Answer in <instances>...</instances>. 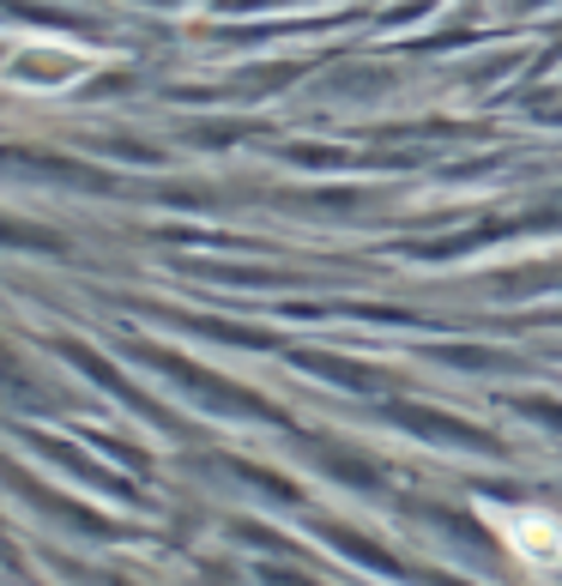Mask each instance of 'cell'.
<instances>
[{
  "label": "cell",
  "mask_w": 562,
  "mask_h": 586,
  "mask_svg": "<svg viewBox=\"0 0 562 586\" xmlns=\"http://www.w3.org/2000/svg\"><path fill=\"white\" fill-rule=\"evenodd\" d=\"M490 526L508 538L526 568H562V526L538 508H490Z\"/></svg>",
  "instance_id": "1"
}]
</instances>
